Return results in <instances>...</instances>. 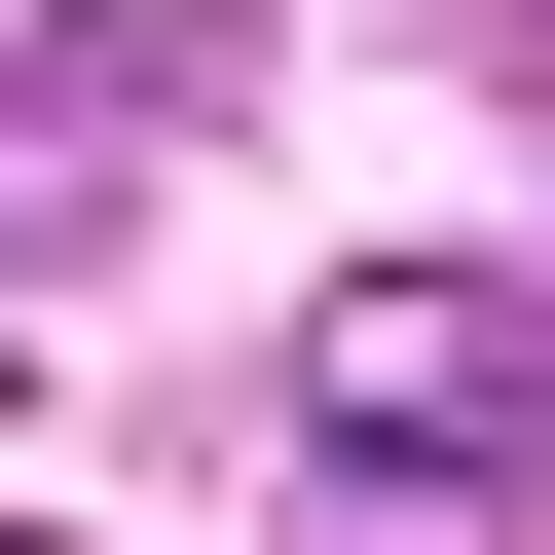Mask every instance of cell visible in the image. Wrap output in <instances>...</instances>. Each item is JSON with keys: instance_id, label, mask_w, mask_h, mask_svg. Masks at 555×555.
I'll return each instance as SVG.
<instances>
[{"instance_id": "cell-1", "label": "cell", "mask_w": 555, "mask_h": 555, "mask_svg": "<svg viewBox=\"0 0 555 555\" xmlns=\"http://www.w3.org/2000/svg\"><path fill=\"white\" fill-rule=\"evenodd\" d=\"M555 444V297H518V259H334V297H297V481L334 518H481Z\"/></svg>"}, {"instance_id": "cell-2", "label": "cell", "mask_w": 555, "mask_h": 555, "mask_svg": "<svg viewBox=\"0 0 555 555\" xmlns=\"http://www.w3.org/2000/svg\"><path fill=\"white\" fill-rule=\"evenodd\" d=\"M185 75H222V0H75L0 75V259H112V112H185Z\"/></svg>"}, {"instance_id": "cell-3", "label": "cell", "mask_w": 555, "mask_h": 555, "mask_svg": "<svg viewBox=\"0 0 555 555\" xmlns=\"http://www.w3.org/2000/svg\"><path fill=\"white\" fill-rule=\"evenodd\" d=\"M0 555H38V518H0Z\"/></svg>"}]
</instances>
